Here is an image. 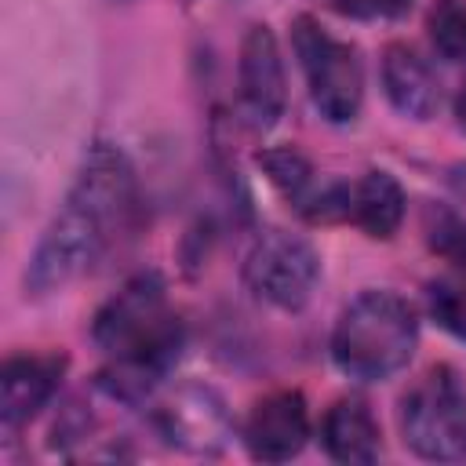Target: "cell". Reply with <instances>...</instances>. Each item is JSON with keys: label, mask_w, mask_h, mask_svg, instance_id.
Returning <instances> with one entry per match:
<instances>
[{"label": "cell", "mask_w": 466, "mask_h": 466, "mask_svg": "<svg viewBox=\"0 0 466 466\" xmlns=\"http://www.w3.org/2000/svg\"><path fill=\"white\" fill-rule=\"evenodd\" d=\"M135 200V167L124 149L113 142H95L29 258L25 291L47 295L87 273L116 233L127 229Z\"/></svg>", "instance_id": "6da1fadb"}, {"label": "cell", "mask_w": 466, "mask_h": 466, "mask_svg": "<svg viewBox=\"0 0 466 466\" xmlns=\"http://www.w3.org/2000/svg\"><path fill=\"white\" fill-rule=\"evenodd\" d=\"M91 339L109 353V368L95 379L120 404H138L164 379L182 350V324L157 273L131 277L91 320Z\"/></svg>", "instance_id": "7a4b0ae2"}, {"label": "cell", "mask_w": 466, "mask_h": 466, "mask_svg": "<svg viewBox=\"0 0 466 466\" xmlns=\"http://www.w3.org/2000/svg\"><path fill=\"white\" fill-rule=\"evenodd\" d=\"M419 346V313L397 291H360L335 320L331 360L357 382H382L408 368Z\"/></svg>", "instance_id": "3957f363"}, {"label": "cell", "mask_w": 466, "mask_h": 466, "mask_svg": "<svg viewBox=\"0 0 466 466\" xmlns=\"http://www.w3.org/2000/svg\"><path fill=\"white\" fill-rule=\"evenodd\" d=\"M400 433L404 444L430 462L466 459V382L455 368L437 364L422 371L400 397Z\"/></svg>", "instance_id": "277c9868"}, {"label": "cell", "mask_w": 466, "mask_h": 466, "mask_svg": "<svg viewBox=\"0 0 466 466\" xmlns=\"http://www.w3.org/2000/svg\"><path fill=\"white\" fill-rule=\"evenodd\" d=\"M291 44L309 84V98L331 124H350L364 102V66L360 51L331 36L317 18L299 15L291 22Z\"/></svg>", "instance_id": "5b68a950"}, {"label": "cell", "mask_w": 466, "mask_h": 466, "mask_svg": "<svg viewBox=\"0 0 466 466\" xmlns=\"http://www.w3.org/2000/svg\"><path fill=\"white\" fill-rule=\"evenodd\" d=\"M320 277V255L313 251L309 240L269 229L262 233L248 258H244V284L258 302H269L277 309H302L317 288Z\"/></svg>", "instance_id": "8992f818"}, {"label": "cell", "mask_w": 466, "mask_h": 466, "mask_svg": "<svg viewBox=\"0 0 466 466\" xmlns=\"http://www.w3.org/2000/svg\"><path fill=\"white\" fill-rule=\"evenodd\" d=\"M237 95H240V116L251 131H269L284 116L288 80H284L280 44L269 25H251L240 40Z\"/></svg>", "instance_id": "52a82bcc"}, {"label": "cell", "mask_w": 466, "mask_h": 466, "mask_svg": "<svg viewBox=\"0 0 466 466\" xmlns=\"http://www.w3.org/2000/svg\"><path fill=\"white\" fill-rule=\"evenodd\" d=\"M157 433L193 455H215L229 441V415L222 400L204 386H182L153 415Z\"/></svg>", "instance_id": "ba28073f"}, {"label": "cell", "mask_w": 466, "mask_h": 466, "mask_svg": "<svg viewBox=\"0 0 466 466\" xmlns=\"http://www.w3.org/2000/svg\"><path fill=\"white\" fill-rule=\"evenodd\" d=\"M309 441V411L299 390H277L255 400L244 422V444L258 462H288Z\"/></svg>", "instance_id": "9c48e42d"}, {"label": "cell", "mask_w": 466, "mask_h": 466, "mask_svg": "<svg viewBox=\"0 0 466 466\" xmlns=\"http://www.w3.org/2000/svg\"><path fill=\"white\" fill-rule=\"evenodd\" d=\"M66 371V357L58 353H25L7 357L0 371V426L11 437L29 419L40 415V408L55 397Z\"/></svg>", "instance_id": "30bf717a"}, {"label": "cell", "mask_w": 466, "mask_h": 466, "mask_svg": "<svg viewBox=\"0 0 466 466\" xmlns=\"http://www.w3.org/2000/svg\"><path fill=\"white\" fill-rule=\"evenodd\" d=\"M382 87L397 113L411 120H430L441 106V84L426 58L408 44H390L382 55Z\"/></svg>", "instance_id": "8fae6325"}, {"label": "cell", "mask_w": 466, "mask_h": 466, "mask_svg": "<svg viewBox=\"0 0 466 466\" xmlns=\"http://www.w3.org/2000/svg\"><path fill=\"white\" fill-rule=\"evenodd\" d=\"M320 444L335 462H346V466L375 462L382 441H379V422L371 408L360 397H339L320 422Z\"/></svg>", "instance_id": "7c38bea8"}, {"label": "cell", "mask_w": 466, "mask_h": 466, "mask_svg": "<svg viewBox=\"0 0 466 466\" xmlns=\"http://www.w3.org/2000/svg\"><path fill=\"white\" fill-rule=\"evenodd\" d=\"M350 222L371 240H390L404 222V189L390 171H368L350 186Z\"/></svg>", "instance_id": "4fadbf2b"}, {"label": "cell", "mask_w": 466, "mask_h": 466, "mask_svg": "<svg viewBox=\"0 0 466 466\" xmlns=\"http://www.w3.org/2000/svg\"><path fill=\"white\" fill-rule=\"evenodd\" d=\"M258 167L266 171V178L273 182V189L284 200H291L299 211L306 208V200L313 197V167L299 149H291V146L262 149L258 153Z\"/></svg>", "instance_id": "5bb4252c"}, {"label": "cell", "mask_w": 466, "mask_h": 466, "mask_svg": "<svg viewBox=\"0 0 466 466\" xmlns=\"http://www.w3.org/2000/svg\"><path fill=\"white\" fill-rule=\"evenodd\" d=\"M422 229H426V244L433 255H441L451 269H466V218L455 215L451 208L430 204L422 215Z\"/></svg>", "instance_id": "9a60e30c"}, {"label": "cell", "mask_w": 466, "mask_h": 466, "mask_svg": "<svg viewBox=\"0 0 466 466\" xmlns=\"http://www.w3.org/2000/svg\"><path fill=\"white\" fill-rule=\"evenodd\" d=\"M426 29L437 55L466 66V0H437L426 15Z\"/></svg>", "instance_id": "2e32d148"}, {"label": "cell", "mask_w": 466, "mask_h": 466, "mask_svg": "<svg viewBox=\"0 0 466 466\" xmlns=\"http://www.w3.org/2000/svg\"><path fill=\"white\" fill-rule=\"evenodd\" d=\"M430 299V313L433 320L455 335V339H466V269H451L444 277H437L426 291Z\"/></svg>", "instance_id": "e0dca14e"}, {"label": "cell", "mask_w": 466, "mask_h": 466, "mask_svg": "<svg viewBox=\"0 0 466 466\" xmlns=\"http://www.w3.org/2000/svg\"><path fill=\"white\" fill-rule=\"evenodd\" d=\"M335 7L353 18H400L408 15L411 0H335Z\"/></svg>", "instance_id": "ac0fdd59"}, {"label": "cell", "mask_w": 466, "mask_h": 466, "mask_svg": "<svg viewBox=\"0 0 466 466\" xmlns=\"http://www.w3.org/2000/svg\"><path fill=\"white\" fill-rule=\"evenodd\" d=\"M455 120H459V127L466 131V84H462V91H459V98H455Z\"/></svg>", "instance_id": "d6986e66"}]
</instances>
